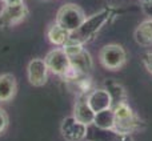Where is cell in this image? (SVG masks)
<instances>
[{"label": "cell", "instance_id": "1", "mask_svg": "<svg viewBox=\"0 0 152 141\" xmlns=\"http://www.w3.org/2000/svg\"><path fill=\"white\" fill-rule=\"evenodd\" d=\"M113 15H115L113 8H104V9L91 15L89 17H86V20L81 23V25L76 31L71 32V39L81 43V44L87 43L103 28L105 23L110 21V19Z\"/></svg>", "mask_w": 152, "mask_h": 141}, {"label": "cell", "instance_id": "2", "mask_svg": "<svg viewBox=\"0 0 152 141\" xmlns=\"http://www.w3.org/2000/svg\"><path fill=\"white\" fill-rule=\"evenodd\" d=\"M115 112V129L120 133L131 134L132 132H136L140 129L142 120L135 115L132 108L127 102L116 105L113 108Z\"/></svg>", "mask_w": 152, "mask_h": 141}, {"label": "cell", "instance_id": "3", "mask_svg": "<svg viewBox=\"0 0 152 141\" xmlns=\"http://www.w3.org/2000/svg\"><path fill=\"white\" fill-rule=\"evenodd\" d=\"M86 13L79 5L68 3V4L63 5L60 9L58 11L55 23H58L60 27L66 28L67 31L74 32L81 25L84 20H86Z\"/></svg>", "mask_w": 152, "mask_h": 141}, {"label": "cell", "instance_id": "4", "mask_svg": "<svg viewBox=\"0 0 152 141\" xmlns=\"http://www.w3.org/2000/svg\"><path fill=\"white\" fill-rule=\"evenodd\" d=\"M99 60L104 68L110 70L121 69L127 63V53L119 44H107L100 49Z\"/></svg>", "mask_w": 152, "mask_h": 141}, {"label": "cell", "instance_id": "5", "mask_svg": "<svg viewBox=\"0 0 152 141\" xmlns=\"http://www.w3.org/2000/svg\"><path fill=\"white\" fill-rule=\"evenodd\" d=\"M44 61L50 72H52L53 75L61 76V77L71 68L69 56L67 55L63 48H55V49L50 51L44 57Z\"/></svg>", "mask_w": 152, "mask_h": 141}, {"label": "cell", "instance_id": "6", "mask_svg": "<svg viewBox=\"0 0 152 141\" xmlns=\"http://www.w3.org/2000/svg\"><path fill=\"white\" fill-rule=\"evenodd\" d=\"M28 13L29 11L24 3L16 5H4V8L0 11V29L11 28L21 23L23 20H26Z\"/></svg>", "mask_w": 152, "mask_h": 141}, {"label": "cell", "instance_id": "7", "mask_svg": "<svg viewBox=\"0 0 152 141\" xmlns=\"http://www.w3.org/2000/svg\"><path fill=\"white\" fill-rule=\"evenodd\" d=\"M87 141H134L129 134H124L113 129H103L96 126L95 124L87 125Z\"/></svg>", "mask_w": 152, "mask_h": 141}, {"label": "cell", "instance_id": "8", "mask_svg": "<svg viewBox=\"0 0 152 141\" xmlns=\"http://www.w3.org/2000/svg\"><path fill=\"white\" fill-rule=\"evenodd\" d=\"M60 132L66 141H83L86 139L87 125L76 120L74 116H69V117L63 118Z\"/></svg>", "mask_w": 152, "mask_h": 141}, {"label": "cell", "instance_id": "9", "mask_svg": "<svg viewBox=\"0 0 152 141\" xmlns=\"http://www.w3.org/2000/svg\"><path fill=\"white\" fill-rule=\"evenodd\" d=\"M28 81L34 86H43L48 80V67L44 59H32L27 67Z\"/></svg>", "mask_w": 152, "mask_h": 141}, {"label": "cell", "instance_id": "10", "mask_svg": "<svg viewBox=\"0 0 152 141\" xmlns=\"http://www.w3.org/2000/svg\"><path fill=\"white\" fill-rule=\"evenodd\" d=\"M87 101H88V105L95 113L104 110L107 108H112V99H111L110 93L105 88L92 89L87 94Z\"/></svg>", "mask_w": 152, "mask_h": 141}, {"label": "cell", "instance_id": "11", "mask_svg": "<svg viewBox=\"0 0 152 141\" xmlns=\"http://www.w3.org/2000/svg\"><path fill=\"white\" fill-rule=\"evenodd\" d=\"M72 116H74L76 120L80 121V123L86 124V125H89V124L94 123L95 112L88 105L87 94H80V97H79V100L76 101V104L74 107V115Z\"/></svg>", "mask_w": 152, "mask_h": 141}, {"label": "cell", "instance_id": "12", "mask_svg": "<svg viewBox=\"0 0 152 141\" xmlns=\"http://www.w3.org/2000/svg\"><path fill=\"white\" fill-rule=\"evenodd\" d=\"M18 91L16 78L11 73L0 75V102H8L15 97Z\"/></svg>", "mask_w": 152, "mask_h": 141}, {"label": "cell", "instance_id": "13", "mask_svg": "<svg viewBox=\"0 0 152 141\" xmlns=\"http://www.w3.org/2000/svg\"><path fill=\"white\" fill-rule=\"evenodd\" d=\"M69 61H71V68L83 73V75H88L91 72L92 67H94V61H92L91 55L86 49H81L76 55L69 56Z\"/></svg>", "mask_w": 152, "mask_h": 141}, {"label": "cell", "instance_id": "14", "mask_svg": "<svg viewBox=\"0 0 152 141\" xmlns=\"http://www.w3.org/2000/svg\"><path fill=\"white\" fill-rule=\"evenodd\" d=\"M135 40L142 47H150L152 45V19L140 23L135 29Z\"/></svg>", "mask_w": 152, "mask_h": 141}, {"label": "cell", "instance_id": "15", "mask_svg": "<svg viewBox=\"0 0 152 141\" xmlns=\"http://www.w3.org/2000/svg\"><path fill=\"white\" fill-rule=\"evenodd\" d=\"M47 36H48V40H50L53 45L63 47L67 40L71 37V32L67 31L63 27H60L58 23H55V24H52V25H50Z\"/></svg>", "mask_w": 152, "mask_h": 141}, {"label": "cell", "instance_id": "16", "mask_svg": "<svg viewBox=\"0 0 152 141\" xmlns=\"http://www.w3.org/2000/svg\"><path fill=\"white\" fill-rule=\"evenodd\" d=\"M96 126L103 129H113L115 128V112L113 108H107L104 110L95 113L94 123Z\"/></svg>", "mask_w": 152, "mask_h": 141}, {"label": "cell", "instance_id": "17", "mask_svg": "<svg viewBox=\"0 0 152 141\" xmlns=\"http://www.w3.org/2000/svg\"><path fill=\"white\" fill-rule=\"evenodd\" d=\"M105 89L108 91L111 99H112V108H115L116 105L121 104V102H126L127 94L123 85H120L113 80H107L105 81Z\"/></svg>", "mask_w": 152, "mask_h": 141}, {"label": "cell", "instance_id": "18", "mask_svg": "<svg viewBox=\"0 0 152 141\" xmlns=\"http://www.w3.org/2000/svg\"><path fill=\"white\" fill-rule=\"evenodd\" d=\"M8 124H10L8 115L5 113V110L3 108H0V136L5 133V131L8 128Z\"/></svg>", "mask_w": 152, "mask_h": 141}, {"label": "cell", "instance_id": "19", "mask_svg": "<svg viewBox=\"0 0 152 141\" xmlns=\"http://www.w3.org/2000/svg\"><path fill=\"white\" fill-rule=\"evenodd\" d=\"M143 63H144L145 68L152 75V52H148L144 55V57H143Z\"/></svg>", "mask_w": 152, "mask_h": 141}, {"label": "cell", "instance_id": "20", "mask_svg": "<svg viewBox=\"0 0 152 141\" xmlns=\"http://www.w3.org/2000/svg\"><path fill=\"white\" fill-rule=\"evenodd\" d=\"M143 1V9L148 16L152 19V0H142Z\"/></svg>", "mask_w": 152, "mask_h": 141}, {"label": "cell", "instance_id": "21", "mask_svg": "<svg viewBox=\"0 0 152 141\" xmlns=\"http://www.w3.org/2000/svg\"><path fill=\"white\" fill-rule=\"evenodd\" d=\"M4 5H16V4H23L24 0H1Z\"/></svg>", "mask_w": 152, "mask_h": 141}]
</instances>
